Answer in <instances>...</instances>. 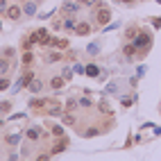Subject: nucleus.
Listing matches in <instances>:
<instances>
[{"mask_svg":"<svg viewBox=\"0 0 161 161\" xmlns=\"http://www.w3.org/2000/svg\"><path fill=\"white\" fill-rule=\"evenodd\" d=\"M132 43L136 46L138 52H143V55H145V52L150 50V46H152V36H150L147 32H136V36L132 39Z\"/></svg>","mask_w":161,"mask_h":161,"instance_id":"f257e3e1","label":"nucleus"},{"mask_svg":"<svg viewBox=\"0 0 161 161\" xmlns=\"http://www.w3.org/2000/svg\"><path fill=\"white\" fill-rule=\"evenodd\" d=\"M30 39L34 41V43L46 46V43H48V39H50V34H48V30H46V27H41V30H36V32H34V34H32Z\"/></svg>","mask_w":161,"mask_h":161,"instance_id":"f03ea898","label":"nucleus"},{"mask_svg":"<svg viewBox=\"0 0 161 161\" xmlns=\"http://www.w3.org/2000/svg\"><path fill=\"white\" fill-rule=\"evenodd\" d=\"M61 9H64V12H66V14H73V16H75V14H77L80 9H82V7H80V3H77V0H64Z\"/></svg>","mask_w":161,"mask_h":161,"instance_id":"7ed1b4c3","label":"nucleus"},{"mask_svg":"<svg viewBox=\"0 0 161 161\" xmlns=\"http://www.w3.org/2000/svg\"><path fill=\"white\" fill-rule=\"evenodd\" d=\"M75 34H77V36H86V34H91V25L86 23V20H80V23L75 25Z\"/></svg>","mask_w":161,"mask_h":161,"instance_id":"20e7f679","label":"nucleus"},{"mask_svg":"<svg viewBox=\"0 0 161 161\" xmlns=\"http://www.w3.org/2000/svg\"><path fill=\"white\" fill-rule=\"evenodd\" d=\"M109 20H111V12H109L107 7H102L100 12H98V23H100V25H107Z\"/></svg>","mask_w":161,"mask_h":161,"instance_id":"39448f33","label":"nucleus"},{"mask_svg":"<svg viewBox=\"0 0 161 161\" xmlns=\"http://www.w3.org/2000/svg\"><path fill=\"white\" fill-rule=\"evenodd\" d=\"M68 147V141L66 138H61V141H57L55 145H52V150H50V154H59V152H64V150Z\"/></svg>","mask_w":161,"mask_h":161,"instance_id":"423d86ee","label":"nucleus"},{"mask_svg":"<svg viewBox=\"0 0 161 161\" xmlns=\"http://www.w3.org/2000/svg\"><path fill=\"white\" fill-rule=\"evenodd\" d=\"M25 136L30 138V141H39L41 138V127H30V130L25 132Z\"/></svg>","mask_w":161,"mask_h":161,"instance_id":"0eeeda50","label":"nucleus"},{"mask_svg":"<svg viewBox=\"0 0 161 161\" xmlns=\"http://www.w3.org/2000/svg\"><path fill=\"white\" fill-rule=\"evenodd\" d=\"M75 25H77V20H75V16H73V14H70V16L61 23V27H64V30H68V32H75Z\"/></svg>","mask_w":161,"mask_h":161,"instance_id":"6e6552de","label":"nucleus"},{"mask_svg":"<svg viewBox=\"0 0 161 161\" xmlns=\"http://www.w3.org/2000/svg\"><path fill=\"white\" fill-rule=\"evenodd\" d=\"M84 73H86L89 77H100V73H102V70H100L98 66H95V64H89V66L84 68Z\"/></svg>","mask_w":161,"mask_h":161,"instance_id":"1a4fd4ad","label":"nucleus"},{"mask_svg":"<svg viewBox=\"0 0 161 161\" xmlns=\"http://www.w3.org/2000/svg\"><path fill=\"white\" fill-rule=\"evenodd\" d=\"M20 14H23V9H20V7H7V16L12 20H18Z\"/></svg>","mask_w":161,"mask_h":161,"instance_id":"9d476101","label":"nucleus"},{"mask_svg":"<svg viewBox=\"0 0 161 161\" xmlns=\"http://www.w3.org/2000/svg\"><path fill=\"white\" fill-rule=\"evenodd\" d=\"M23 14H25V16H34V14H36V3H30V0H25Z\"/></svg>","mask_w":161,"mask_h":161,"instance_id":"9b49d317","label":"nucleus"},{"mask_svg":"<svg viewBox=\"0 0 161 161\" xmlns=\"http://www.w3.org/2000/svg\"><path fill=\"white\" fill-rule=\"evenodd\" d=\"M123 52H125V57H127V59H132V57L136 55V52H138V50H136V46H134V43H132V41H130V43H125V48H123Z\"/></svg>","mask_w":161,"mask_h":161,"instance_id":"f8f14e48","label":"nucleus"},{"mask_svg":"<svg viewBox=\"0 0 161 161\" xmlns=\"http://www.w3.org/2000/svg\"><path fill=\"white\" fill-rule=\"evenodd\" d=\"M98 134H100L98 127H89V130H84V132H82L84 138H93V136H98Z\"/></svg>","mask_w":161,"mask_h":161,"instance_id":"ddd939ff","label":"nucleus"},{"mask_svg":"<svg viewBox=\"0 0 161 161\" xmlns=\"http://www.w3.org/2000/svg\"><path fill=\"white\" fill-rule=\"evenodd\" d=\"M27 86H30V91H32V93H39L41 89H43V84H41L39 80H32V82L27 84Z\"/></svg>","mask_w":161,"mask_h":161,"instance_id":"4468645a","label":"nucleus"},{"mask_svg":"<svg viewBox=\"0 0 161 161\" xmlns=\"http://www.w3.org/2000/svg\"><path fill=\"white\" fill-rule=\"evenodd\" d=\"M20 138H23L20 134H9V136H7V143H9V145H18Z\"/></svg>","mask_w":161,"mask_h":161,"instance_id":"2eb2a0df","label":"nucleus"},{"mask_svg":"<svg viewBox=\"0 0 161 161\" xmlns=\"http://www.w3.org/2000/svg\"><path fill=\"white\" fill-rule=\"evenodd\" d=\"M86 52H89L91 57H95V55L100 52V46H98V43H89V46H86Z\"/></svg>","mask_w":161,"mask_h":161,"instance_id":"dca6fc26","label":"nucleus"},{"mask_svg":"<svg viewBox=\"0 0 161 161\" xmlns=\"http://www.w3.org/2000/svg\"><path fill=\"white\" fill-rule=\"evenodd\" d=\"M9 68H12V64H9L7 59H0V75H7Z\"/></svg>","mask_w":161,"mask_h":161,"instance_id":"f3484780","label":"nucleus"},{"mask_svg":"<svg viewBox=\"0 0 161 161\" xmlns=\"http://www.w3.org/2000/svg\"><path fill=\"white\" fill-rule=\"evenodd\" d=\"M64 84H66V80H64V77H55V80L50 82V86H52V89H61Z\"/></svg>","mask_w":161,"mask_h":161,"instance_id":"a211bd4d","label":"nucleus"},{"mask_svg":"<svg viewBox=\"0 0 161 161\" xmlns=\"http://www.w3.org/2000/svg\"><path fill=\"white\" fill-rule=\"evenodd\" d=\"M61 123H64V125H75V116H73V114H64V116H61Z\"/></svg>","mask_w":161,"mask_h":161,"instance_id":"6ab92c4d","label":"nucleus"},{"mask_svg":"<svg viewBox=\"0 0 161 161\" xmlns=\"http://www.w3.org/2000/svg\"><path fill=\"white\" fill-rule=\"evenodd\" d=\"M73 73H75V70H73L70 66H66V68H64V70H61V77H64V80H66V82H68V80H73Z\"/></svg>","mask_w":161,"mask_h":161,"instance_id":"aec40b11","label":"nucleus"},{"mask_svg":"<svg viewBox=\"0 0 161 161\" xmlns=\"http://www.w3.org/2000/svg\"><path fill=\"white\" fill-rule=\"evenodd\" d=\"M116 91H118V82H109V84H107V89H104V93H109V95L116 93Z\"/></svg>","mask_w":161,"mask_h":161,"instance_id":"412c9836","label":"nucleus"},{"mask_svg":"<svg viewBox=\"0 0 161 161\" xmlns=\"http://www.w3.org/2000/svg\"><path fill=\"white\" fill-rule=\"evenodd\" d=\"M120 102H123V107H132V104L136 102V95H132V98H123Z\"/></svg>","mask_w":161,"mask_h":161,"instance_id":"4be33fe9","label":"nucleus"},{"mask_svg":"<svg viewBox=\"0 0 161 161\" xmlns=\"http://www.w3.org/2000/svg\"><path fill=\"white\" fill-rule=\"evenodd\" d=\"M52 136H64V127L61 125H55V127H52Z\"/></svg>","mask_w":161,"mask_h":161,"instance_id":"5701e85b","label":"nucleus"},{"mask_svg":"<svg viewBox=\"0 0 161 161\" xmlns=\"http://www.w3.org/2000/svg\"><path fill=\"white\" fill-rule=\"evenodd\" d=\"M80 107H84V109H86V107H91L93 102H91V98H80V102H77Z\"/></svg>","mask_w":161,"mask_h":161,"instance_id":"b1692460","label":"nucleus"},{"mask_svg":"<svg viewBox=\"0 0 161 161\" xmlns=\"http://www.w3.org/2000/svg\"><path fill=\"white\" fill-rule=\"evenodd\" d=\"M100 111L102 114H111V109H109V104H107V102H100Z\"/></svg>","mask_w":161,"mask_h":161,"instance_id":"393cba45","label":"nucleus"},{"mask_svg":"<svg viewBox=\"0 0 161 161\" xmlns=\"http://www.w3.org/2000/svg\"><path fill=\"white\" fill-rule=\"evenodd\" d=\"M5 89H9V80H0V91H5Z\"/></svg>","mask_w":161,"mask_h":161,"instance_id":"a878e982","label":"nucleus"},{"mask_svg":"<svg viewBox=\"0 0 161 161\" xmlns=\"http://www.w3.org/2000/svg\"><path fill=\"white\" fill-rule=\"evenodd\" d=\"M23 64H32V52H25L23 55Z\"/></svg>","mask_w":161,"mask_h":161,"instance_id":"bb28decb","label":"nucleus"},{"mask_svg":"<svg viewBox=\"0 0 161 161\" xmlns=\"http://www.w3.org/2000/svg\"><path fill=\"white\" fill-rule=\"evenodd\" d=\"M145 70H147L145 66H138V70H136V77H143V75H145Z\"/></svg>","mask_w":161,"mask_h":161,"instance_id":"cd10ccee","label":"nucleus"},{"mask_svg":"<svg viewBox=\"0 0 161 161\" xmlns=\"http://www.w3.org/2000/svg\"><path fill=\"white\" fill-rule=\"evenodd\" d=\"M75 107H77V102H75V100H68V102H66V109H68V111L75 109Z\"/></svg>","mask_w":161,"mask_h":161,"instance_id":"c85d7f7f","label":"nucleus"},{"mask_svg":"<svg viewBox=\"0 0 161 161\" xmlns=\"http://www.w3.org/2000/svg\"><path fill=\"white\" fill-rule=\"evenodd\" d=\"M48 61H50V64H52V61H59V55H57V52H52V55L48 57Z\"/></svg>","mask_w":161,"mask_h":161,"instance_id":"c756f323","label":"nucleus"},{"mask_svg":"<svg viewBox=\"0 0 161 161\" xmlns=\"http://www.w3.org/2000/svg\"><path fill=\"white\" fill-rule=\"evenodd\" d=\"M0 12H7V0H0Z\"/></svg>","mask_w":161,"mask_h":161,"instance_id":"7c9ffc66","label":"nucleus"},{"mask_svg":"<svg viewBox=\"0 0 161 161\" xmlns=\"http://www.w3.org/2000/svg\"><path fill=\"white\" fill-rule=\"evenodd\" d=\"M152 25L159 30V27H161V18H152Z\"/></svg>","mask_w":161,"mask_h":161,"instance_id":"2f4dec72","label":"nucleus"},{"mask_svg":"<svg viewBox=\"0 0 161 161\" xmlns=\"http://www.w3.org/2000/svg\"><path fill=\"white\" fill-rule=\"evenodd\" d=\"M80 5H95V0H77Z\"/></svg>","mask_w":161,"mask_h":161,"instance_id":"473e14b6","label":"nucleus"},{"mask_svg":"<svg viewBox=\"0 0 161 161\" xmlns=\"http://www.w3.org/2000/svg\"><path fill=\"white\" fill-rule=\"evenodd\" d=\"M73 70H75V73H84V66H82V64H77V66H75Z\"/></svg>","mask_w":161,"mask_h":161,"instance_id":"72a5a7b5","label":"nucleus"},{"mask_svg":"<svg viewBox=\"0 0 161 161\" xmlns=\"http://www.w3.org/2000/svg\"><path fill=\"white\" fill-rule=\"evenodd\" d=\"M116 3H127V5H132V0H116Z\"/></svg>","mask_w":161,"mask_h":161,"instance_id":"f704fd0d","label":"nucleus"},{"mask_svg":"<svg viewBox=\"0 0 161 161\" xmlns=\"http://www.w3.org/2000/svg\"><path fill=\"white\" fill-rule=\"evenodd\" d=\"M0 114H3V104H0Z\"/></svg>","mask_w":161,"mask_h":161,"instance_id":"c9c22d12","label":"nucleus"},{"mask_svg":"<svg viewBox=\"0 0 161 161\" xmlns=\"http://www.w3.org/2000/svg\"><path fill=\"white\" fill-rule=\"evenodd\" d=\"M0 127H3V120H0Z\"/></svg>","mask_w":161,"mask_h":161,"instance_id":"e433bc0d","label":"nucleus"},{"mask_svg":"<svg viewBox=\"0 0 161 161\" xmlns=\"http://www.w3.org/2000/svg\"><path fill=\"white\" fill-rule=\"evenodd\" d=\"M0 30H3V25H0Z\"/></svg>","mask_w":161,"mask_h":161,"instance_id":"4c0bfd02","label":"nucleus"},{"mask_svg":"<svg viewBox=\"0 0 161 161\" xmlns=\"http://www.w3.org/2000/svg\"><path fill=\"white\" fill-rule=\"evenodd\" d=\"M23 3H25V0H23Z\"/></svg>","mask_w":161,"mask_h":161,"instance_id":"58836bf2","label":"nucleus"}]
</instances>
